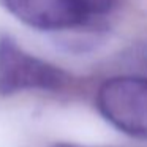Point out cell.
Returning <instances> with one entry per match:
<instances>
[{
  "instance_id": "obj_5",
  "label": "cell",
  "mask_w": 147,
  "mask_h": 147,
  "mask_svg": "<svg viewBox=\"0 0 147 147\" xmlns=\"http://www.w3.org/2000/svg\"><path fill=\"white\" fill-rule=\"evenodd\" d=\"M52 147H90V146H79V144H71V142H59V144H54Z\"/></svg>"
},
{
  "instance_id": "obj_3",
  "label": "cell",
  "mask_w": 147,
  "mask_h": 147,
  "mask_svg": "<svg viewBox=\"0 0 147 147\" xmlns=\"http://www.w3.org/2000/svg\"><path fill=\"white\" fill-rule=\"evenodd\" d=\"M5 7L21 22L45 32H62L89 26L79 0H3Z\"/></svg>"
},
{
  "instance_id": "obj_2",
  "label": "cell",
  "mask_w": 147,
  "mask_h": 147,
  "mask_svg": "<svg viewBox=\"0 0 147 147\" xmlns=\"http://www.w3.org/2000/svg\"><path fill=\"white\" fill-rule=\"evenodd\" d=\"M63 70L24 51L13 38L0 36V95L24 90H60L67 86Z\"/></svg>"
},
{
  "instance_id": "obj_1",
  "label": "cell",
  "mask_w": 147,
  "mask_h": 147,
  "mask_svg": "<svg viewBox=\"0 0 147 147\" xmlns=\"http://www.w3.org/2000/svg\"><path fill=\"white\" fill-rule=\"evenodd\" d=\"M96 108L119 131L147 141V78L114 76L96 92Z\"/></svg>"
},
{
  "instance_id": "obj_4",
  "label": "cell",
  "mask_w": 147,
  "mask_h": 147,
  "mask_svg": "<svg viewBox=\"0 0 147 147\" xmlns=\"http://www.w3.org/2000/svg\"><path fill=\"white\" fill-rule=\"evenodd\" d=\"M92 22L101 19L115 7L117 0H79Z\"/></svg>"
}]
</instances>
